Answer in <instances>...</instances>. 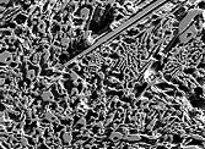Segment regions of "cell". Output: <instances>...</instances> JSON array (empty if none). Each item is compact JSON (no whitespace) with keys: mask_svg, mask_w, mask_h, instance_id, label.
<instances>
[{"mask_svg":"<svg viewBox=\"0 0 205 149\" xmlns=\"http://www.w3.org/2000/svg\"><path fill=\"white\" fill-rule=\"evenodd\" d=\"M124 141L130 142V143H134V142H140L141 141V136H140V134H132V133H129L128 136L124 137Z\"/></svg>","mask_w":205,"mask_h":149,"instance_id":"8992f818","label":"cell"},{"mask_svg":"<svg viewBox=\"0 0 205 149\" xmlns=\"http://www.w3.org/2000/svg\"><path fill=\"white\" fill-rule=\"evenodd\" d=\"M38 31L42 32V33H44L47 31V23L44 22V20H42V18L38 21Z\"/></svg>","mask_w":205,"mask_h":149,"instance_id":"30bf717a","label":"cell"},{"mask_svg":"<svg viewBox=\"0 0 205 149\" xmlns=\"http://www.w3.org/2000/svg\"><path fill=\"white\" fill-rule=\"evenodd\" d=\"M80 134H81V137H83L84 139L87 138V137H90L91 136V132L86 130V128H81V131H80Z\"/></svg>","mask_w":205,"mask_h":149,"instance_id":"5bb4252c","label":"cell"},{"mask_svg":"<svg viewBox=\"0 0 205 149\" xmlns=\"http://www.w3.org/2000/svg\"><path fill=\"white\" fill-rule=\"evenodd\" d=\"M91 16V9L88 8H83L80 9L79 11V17L83 20V21H86V20H88V17Z\"/></svg>","mask_w":205,"mask_h":149,"instance_id":"5b68a950","label":"cell"},{"mask_svg":"<svg viewBox=\"0 0 205 149\" xmlns=\"http://www.w3.org/2000/svg\"><path fill=\"white\" fill-rule=\"evenodd\" d=\"M127 149H138V148L134 147V145H128V147H127Z\"/></svg>","mask_w":205,"mask_h":149,"instance_id":"9a60e30c","label":"cell"},{"mask_svg":"<svg viewBox=\"0 0 205 149\" xmlns=\"http://www.w3.org/2000/svg\"><path fill=\"white\" fill-rule=\"evenodd\" d=\"M70 43H71V38L68 37V36H64L59 40V44H60V46H63V48H68Z\"/></svg>","mask_w":205,"mask_h":149,"instance_id":"52a82bcc","label":"cell"},{"mask_svg":"<svg viewBox=\"0 0 205 149\" xmlns=\"http://www.w3.org/2000/svg\"><path fill=\"white\" fill-rule=\"evenodd\" d=\"M69 78L73 81V82H74L75 84H76V83L79 82V74H78L76 72H75V71H73V70L69 72Z\"/></svg>","mask_w":205,"mask_h":149,"instance_id":"8fae6325","label":"cell"},{"mask_svg":"<svg viewBox=\"0 0 205 149\" xmlns=\"http://www.w3.org/2000/svg\"><path fill=\"white\" fill-rule=\"evenodd\" d=\"M14 60V55L10 53V51H8V50H4L3 53H1V64H4V65H9V64H11V61Z\"/></svg>","mask_w":205,"mask_h":149,"instance_id":"6da1fadb","label":"cell"},{"mask_svg":"<svg viewBox=\"0 0 205 149\" xmlns=\"http://www.w3.org/2000/svg\"><path fill=\"white\" fill-rule=\"evenodd\" d=\"M109 139H111L112 142H114V143H118V142H120L122 139H124V134H123L120 131H113V132H111V134H109Z\"/></svg>","mask_w":205,"mask_h":149,"instance_id":"7a4b0ae2","label":"cell"},{"mask_svg":"<svg viewBox=\"0 0 205 149\" xmlns=\"http://www.w3.org/2000/svg\"><path fill=\"white\" fill-rule=\"evenodd\" d=\"M49 56H51V51L46 49V50L43 51V54H42V59H43V60H42V63H43V64L48 63V61H49Z\"/></svg>","mask_w":205,"mask_h":149,"instance_id":"7c38bea8","label":"cell"},{"mask_svg":"<svg viewBox=\"0 0 205 149\" xmlns=\"http://www.w3.org/2000/svg\"><path fill=\"white\" fill-rule=\"evenodd\" d=\"M37 70H33V69H30L28 71H27L26 73V78L27 79H30V81H35L36 77H37Z\"/></svg>","mask_w":205,"mask_h":149,"instance_id":"ba28073f","label":"cell"},{"mask_svg":"<svg viewBox=\"0 0 205 149\" xmlns=\"http://www.w3.org/2000/svg\"><path fill=\"white\" fill-rule=\"evenodd\" d=\"M60 139L63 142L64 144H70L73 142V134L71 132H68V131H64L63 133H60Z\"/></svg>","mask_w":205,"mask_h":149,"instance_id":"277c9868","label":"cell"},{"mask_svg":"<svg viewBox=\"0 0 205 149\" xmlns=\"http://www.w3.org/2000/svg\"><path fill=\"white\" fill-rule=\"evenodd\" d=\"M39 58H42V55H41L39 53H35L33 54V56H32V64H35V65H37L38 63H39Z\"/></svg>","mask_w":205,"mask_h":149,"instance_id":"4fadbf2b","label":"cell"},{"mask_svg":"<svg viewBox=\"0 0 205 149\" xmlns=\"http://www.w3.org/2000/svg\"><path fill=\"white\" fill-rule=\"evenodd\" d=\"M44 120L46 121H48V122H54L57 119H56V115H54L52 111H46L44 112Z\"/></svg>","mask_w":205,"mask_h":149,"instance_id":"9c48e42d","label":"cell"},{"mask_svg":"<svg viewBox=\"0 0 205 149\" xmlns=\"http://www.w3.org/2000/svg\"><path fill=\"white\" fill-rule=\"evenodd\" d=\"M54 99V96L51 91H44L41 93V100L43 101V103H52Z\"/></svg>","mask_w":205,"mask_h":149,"instance_id":"3957f363","label":"cell"}]
</instances>
